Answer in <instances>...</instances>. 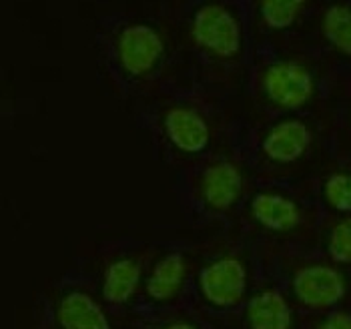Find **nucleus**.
Instances as JSON below:
<instances>
[{"label": "nucleus", "instance_id": "f257e3e1", "mask_svg": "<svg viewBox=\"0 0 351 329\" xmlns=\"http://www.w3.org/2000/svg\"><path fill=\"white\" fill-rule=\"evenodd\" d=\"M191 36L205 53L233 58L241 53L243 30L239 19L223 4H205L193 14Z\"/></svg>", "mask_w": 351, "mask_h": 329}, {"label": "nucleus", "instance_id": "f03ea898", "mask_svg": "<svg viewBox=\"0 0 351 329\" xmlns=\"http://www.w3.org/2000/svg\"><path fill=\"white\" fill-rule=\"evenodd\" d=\"M291 289L303 307L313 311H327L346 297L348 281L335 265L309 263L293 273Z\"/></svg>", "mask_w": 351, "mask_h": 329}, {"label": "nucleus", "instance_id": "7ed1b4c3", "mask_svg": "<svg viewBox=\"0 0 351 329\" xmlns=\"http://www.w3.org/2000/svg\"><path fill=\"white\" fill-rule=\"evenodd\" d=\"M313 90V75L295 60H277L263 73V93L277 109L293 110L307 105Z\"/></svg>", "mask_w": 351, "mask_h": 329}, {"label": "nucleus", "instance_id": "20e7f679", "mask_svg": "<svg viewBox=\"0 0 351 329\" xmlns=\"http://www.w3.org/2000/svg\"><path fill=\"white\" fill-rule=\"evenodd\" d=\"M199 287L203 297L215 307L239 305L247 291V267L239 257H221L201 271Z\"/></svg>", "mask_w": 351, "mask_h": 329}, {"label": "nucleus", "instance_id": "39448f33", "mask_svg": "<svg viewBox=\"0 0 351 329\" xmlns=\"http://www.w3.org/2000/svg\"><path fill=\"white\" fill-rule=\"evenodd\" d=\"M162 55H165V40L159 30L149 25H141V23L129 25L121 30L117 38L119 62L127 73L135 77L151 73L159 64Z\"/></svg>", "mask_w": 351, "mask_h": 329}, {"label": "nucleus", "instance_id": "423d86ee", "mask_svg": "<svg viewBox=\"0 0 351 329\" xmlns=\"http://www.w3.org/2000/svg\"><path fill=\"white\" fill-rule=\"evenodd\" d=\"M311 131L299 119H285L273 125L261 143L263 155L273 163L287 164L299 161L309 145H311Z\"/></svg>", "mask_w": 351, "mask_h": 329}, {"label": "nucleus", "instance_id": "0eeeda50", "mask_svg": "<svg viewBox=\"0 0 351 329\" xmlns=\"http://www.w3.org/2000/svg\"><path fill=\"white\" fill-rule=\"evenodd\" d=\"M162 127L171 145L183 153H201L211 141V129L207 121L189 107H175L167 110Z\"/></svg>", "mask_w": 351, "mask_h": 329}, {"label": "nucleus", "instance_id": "6e6552de", "mask_svg": "<svg viewBox=\"0 0 351 329\" xmlns=\"http://www.w3.org/2000/svg\"><path fill=\"white\" fill-rule=\"evenodd\" d=\"M241 191H243V173L231 161L209 164L201 177L203 201L215 211L231 209L241 197Z\"/></svg>", "mask_w": 351, "mask_h": 329}, {"label": "nucleus", "instance_id": "1a4fd4ad", "mask_svg": "<svg viewBox=\"0 0 351 329\" xmlns=\"http://www.w3.org/2000/svg\"><path fill=\"white\" fill-rule=\"evenodd\" d=\"M251 217L271 233H289L301 223V209L281 193L261 191L251 201Z\"/></svg>", "mask_w": 351, "mask_h": 329}, {"label": "nucleus", "instance_id": "9d476101", "mask_svg": "<svg viewBox=\"0 0 351 329\" xmlns=\"http://www.w3.org/2000/svg\"><path fill=\"white\" fill-rule=\"evenodd\" d=\"M249 329H293V311L279 289H261L247 303Z\"/></svg>", "mask_w": 351, "mask_h": 329}, {"label": "nucleus", "instance_id": "9b49d317", "mask_svg": "<svg viewBox=\"0 0 351 329\" xmlns=\"http://www.w3.org/2000/svg\"><path fill=\"white\" fill-rule=\"evenodd\" d=\"M56 319L62 329H110L103 307L81 291H73L58 302Z\"/></svg>", "mask_w": 351, "mask_h": 329}, {"label": "nucleus", "instance_id": "f8f14e48", "mask_svg": "<svg viewBox=\"0 0 351 329\" xmlns=\"http://www.w3.org/2000/svg\"><path fill=\"white\" fill-rule=\"evenodd\" d=\"M185 259L179 253H169L153 267L147 279V293L155 302H167L175 297L185 281Z\"/></svg>", "mask_w": 351, "mask_h": 329}, {"label": "nucleus", "instance_id": "ddd939ff", "mask_svg": "<svg viewBox=\"0 0 351 329\" xmlns=\"http://www.w3.org/2000/svg\"><path fill=\"white\" fill-rule=\"evenodd\" d=\"M141 283V267L133 259L112 261L103 277V295L108 303H127Z\"/></svg>", "mask_w": 351, "mask_h": 329}, {"label": "nucleus", "instance_id": "4468645a", "mask_svg": "<svg viewBox=\"0 0 351 329\" xmlns=\"http://www.w3.org/2000/svg\"><path fill=\"white\" fill-rule=\"evenodd\" d=\"M322 30L325 40L339 51L341 55L351 56V6L333 4L324 12Z\"/></svg>", "mask_w": 351, "mask_h": 329}, {"label": "nucleus", "instance_id": "2eb2a0df", "mask_svg": "<svg viewBox=\"0 0 351 329\" xmlns=\"http://www.w3.org/2000/svg\"><path fill=\"white\" fill-rule=\"evenodd\" d=\"M305 10L301 0H263L259 4V14L263 25L271 30H285L293 27Z\"/></svg>", "mask_w": 351, "mask_h": 329}, {"label": "nucleus", "instance_id": "dca6fc26", "mask_svg": "<svg viewBox=\"0 0 351 329\" xmlns=\"http://www.w3.org/2000/svg\"><path fill=\"white\" fill-rule=\"evenodd\" d=\"M327 255L333 265H351V215L331 227L327 237Z\"/></svg>", "mask_w": 351, "mask_h": 329}, {"label": "nucleus", "instance_id": "f3484780", "mask_svg": "<svg viewBox=\"0 0 351 329\" xmlns=\"http://www.w3.org/2000/svg\"><path fill=\"white\" fill-rule=\"evenodd\" d=\"M325 203L337 213H351V173H333L324 183Z\"/></svg>", "mask_w": 351, "mask_h": 329}, {"label": "nucleus", "instance_id": "a211bd4d", "mask_svg": "<svg viewBox=\"0 0 351 329\" xmlns=\"http://www.w3.org/2000/svg\"><path fill=\"white\" fill-rule=\"evenodd\" d=\"M315 329H351V313L343 309H335L327 313Z\"/></svg>", "mask_w": 351, "mask_h": 329}, {"label": "nucleus", "instance_id": "6ab92c4d", "mask_svg": "<svg viewBox=\"0 0 351 329\" xmlns=\"http://www.w3.org/2000/svg\"><path fill=\"white\" fill-rule=\"evenodd\" d=\"M165 329H197L195 326H191L187 321H177V324H171V326H167Z\"/></svg>", "mask_w": 351, "mask_h": 329}]
</instances>
